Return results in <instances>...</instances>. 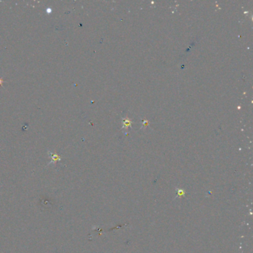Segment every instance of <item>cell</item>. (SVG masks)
<instances>
[{
    "mask_svg": "<svg viewBox=\"0 0 253 253\" xmlns=\"http://www.w3.org/2000/svg\"><path fill=\"white\" fill-rule=\"evenodd\" d=\"M4 83V79H2V78L0 77V86H2V84Z\"/></svg>",
    "mask_w": 253,
    "mask_h": 253,
    "instance_id": "1",
    "label": "cell"
}]
</instances>
